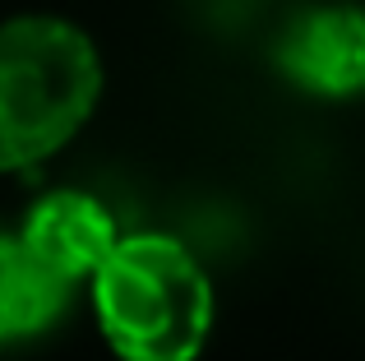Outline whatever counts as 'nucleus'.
<instances>
[{
  "label": "nucleus",
  "mask_w": 365,
  "mask_h": 361,
  "mask_svg": "<svg viewBox=\"0 0 365 361\" xmlns=\"http://www.w3.org/2000/svg\"><path fill=\"white\" fill-rule=\"evenodd\" d=\"M277 70L314 98H365V9L314 5L277 37Z\"/></svg>",
  "instance_id": "3"
},
{
  "label": "nucleus",
  "mask_w": 365,
  "mask_h": 361,
  "mask_svg": "<svg viewBox=\"0 0 365 361\" xmlns=\"http://www.w3.org/2000/svg\"><path fill=\"white\" fill-rule=\"evenodd\" d=\"M93 310L120 361H195L213 325L199 260L162 232L120 236L93 273Z\"/></svg>",
  "instance_id": "2"
},
{
  "label": "nucleus",
  "mask_w": 365,
  "mask_h": 361,
  "mask_svg": "<svg viewBox=\"0 0 365 361\" xmlns=\"http://www.w3.org/2000/svg\"><path fill=\"white\" fill-rule=\"evenodd\" d=\"M102 61L79 24L19 14L0 24V172L65 148L93 116Z\"/></svg>",
  "instance_id": "1"
},
{
  "label": "nucleus",
  "mask_w": 365,
  "mask_h": 361,
  "mask_svg": "<svg viewBox=\"0 0 365 361\" xmlns=\"http://www.w3.org/2000/svg\"><path fill=\"white\" fill-rule=\"evenodd\" d=\"M19 241L37 255V264L65 278L74 288L79 278H93L111 250H116V223L93 195L79 190H56V195L37 199L33 213L24 218V236Z\"/></svg>",
  "instance_id": "4"
},
{
  "label": "nucleus",
  "mask_w": 365,
  "mask_h": 361,
  "mask_svg": "<svg viewBox=\"0 0 365 361\" xmlns=\"http://www.w3.org/2000/svg\"><path fill=\"white\" fill-rule=\"evenodd\" d=\"M65 297H70V283L37 264V255L24 241L0 236V343L51 329L65 310Z\"/></svg>",
  "instance_id": "5"
}]
</instances>
